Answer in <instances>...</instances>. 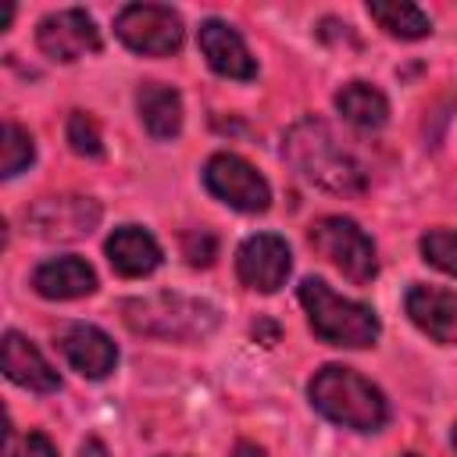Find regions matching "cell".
<instances>
[{
  "instance_id": "6da1fadb",
  "label": "cell",
  "mask_w": 457,
  "mask_h": 457,
  "mask_svg": "<svg viewBox=\"0 0 457 457\" xmlns=\"http://www.w3.org/2000/svg\"><path fill=\"white\" fill-rule=\"evenodd\" d=\"M286 161L318 189H328L336 196H353L368 186L364 168L357 157L332 136V129L318 118H300L282 143Z\"/></svg>"
},
{
  "instance_id": "7a4b0ae2",
  "label": "cell",
  "mask_w": 457,
  "mask_h": 457,
  "mask_svg": "<svg viewBox=\"0 0 457 457\" xmlns=\"http://www.w3.org/2000/svg\"><path fill=\"white\" fill-rule=\"evenodd\" d=\"M307 396L318 414L353 432H378L389 418V403L382 389L343 364H325L321 371H314Z\"/></svg>"
},
{
  "instance_id": "3957f363",
  "label": "cell",
  "mask_w": 457,
  "mask_h": 457,
  "mask_svg": "<svg viewBox=\"0 0 457 457\" xmlns=\"http://www.w3.org/2000/svg\"><path fill=\"white\" fill-rule=\"evenodd\" d=\"M121 318L132 332L157 336V339H204L218 325V307L182 293H150L121 300Z\"/></svg>"
},
{
  "instance_id": "277c9868",
  "label": "cell",
  "mask_w": 457,
  "mask_h": 457,
  "mask_svg": "<svg viewBox=\"0 0 457 457\" xmlns=\"http://www.w3.org/2000/svg\"><path fill=\"white\" fill-rule=\"evenodd\" d=\"M300 303L307 311V321L314 328L318 339L332 343V346H371L378 339V318L368 303L346 300L339 293H332V286L325 278H303L300 282Z\"/></svg>"
},
{
  "instance_id": "5b68a950",
  "label": "cell",
  "mask_w": 457,
  "mask_h": 457,
  "mask_svg": "<svg viewBox=\"0 0 457 457\" xmlns=\"http://www.w3.org/2000/svg\"><path fill=\"white\" fill-rule=\"evenodd\" d=\"M307 243L318 257H325L328 264H336L350 282L364 286L378 275V257H375V243L368 239V232L343 218V214H328V218H318L311 228H307Z\"/></svg>"
},
{
  "instance_id": "8992f818",
  "label": "cell",
  "mask_w": 457,
  "mask_h": 457,
  "mask_svg": "<svg viewBox=\"0 0 457 457\" xmlns=\"http://www.w3.org/2000/svg\"><path fill=\"white\" fill-rule=\"evenodd\" d=\"M118 39L146 57H164L182 46V18L164 4H129L114 18Z\"/></svg>"
},
{
  "instance_id": "52a82bcc",
  "label": "cell",
  "mask_w": 457,
  "mask_h": 457,
  "mask_svg": "<svg viewBox=\"0 0 457 457\" xmlns=\"http://www.w3.org/2000/svg\"><path fill=\"white\" fill-rule=\"evenodd\" d=\"M204 186L228 207L243 211V214H261L271 207V186L268 179L243 161L239 154H214L204 164Z\"/></svg>"
},
{
  "instance_id": "ba28073f",
  "label": "cell",
  "mask_w": 457,
  "mask_h": 457,
  "mask_svg": "<svg viewBox=\"0 0 457 457\" xmlns=\"http://www.w3.org/2000/svg\"><path fill=\"white\" fill-rule=\"evenodd\" d=\"M100 221V204L93 196H43L25 211V225L32 236L50 243L86 239Z\"/></svg>"
},
{
  "instance_id": "9c48e42d",
  "label": "cell",
  "mask_w": 457,
  "mask_h": 457,
  "mask_svg": "<svg viewBox=\"0 0 457 457\" xmlns=\"http://www.w3.org/2000/svg\"><path fill=\"white\" fill-rule=\"evenodd\" d=\"M293 268V257H289V246L282 236L275 232H261V236H250L243 239V246L236 250V271H239V282L253 293H275L286 275Z\"/></svg>"
},
{
  "instance_id": "30bf717a",
  "label": "cell",
  "mask_w": 457,
  "mask_h": 457,
  "mask_svg": "<svg viewBox=\"0 0 457 457\" xmlns=\"http://www.w3.org/2000/svg\"><path fill=\"white\" fill-rule=\"evenodd\" d=\"M36 43L39 50L50 57V61H79L86 54H96L100 50V32L93 25V18L79 7H68V11H57V14H46L36 29Z\"/></svg>"
},
{
  "instance_id": "8fae6325",
  "label": "cell",
  "mask_w": 457,
  "mask_h": 457,
  "mask_svg": "<svg viewBox=\"0 0 457 457\" xmlns=\"http://www.w3.org/2000/svg\"><path fill=\"white\" fill-rule=\"evenodd\" d=\"M57 346L82 378H107L118 364V346L111 343V336L86 321L64 325L57 332Z\"/></svg>"
},
{
  "instance_id": "7c38bea8",
  "label": "cell",
  "mask_w": 457,
  "mask_h": 457,
  "mask_svg": "<svg viewBox=\"0 0 457 457\" xmlns=\"http://www.w3.org/2000/svg\"><path fill=\"white\" fill-rule=\"evenodd\" d=\"M200 54H204L207 64H211L218 75H225V79L246 82V79L257 75V64H253V57H250L243 36H239L232 25H225L221 18H207V21L200 25Z\"/></svg>"
},
{
  "instance_id": "4fadbf2b",
  "label": "cell",
  "mask_w": 457,
  "mask_h": 457,
  "mask_svg": "<svg viewBox=\"0 0 457 457\" xmlns=\"http://www.w3.org/2000/svg\"><path fill=\"white\" fill-rule=\"evenodd\" d=\"M407 314L428 339H436V343L457 339V293L439 289V286H411Z\"/></svg>"
},
{
  "instance_id": "5bb4252c",
  "label": "cell",
  "mask_w": 457,
  "mask_h": 457,
  "mask_svg": "<svg viewBox=\"0 0 457 457\" xmlns=\"http://www.w3.org/2000/svg\"><path fill=\"white\" fill-rule=\"evenodd\" d=\"M4 375L14 386L36 389V393H54L61 389V375L50 368V361L39 353V346L32 339H25L21 332H4Z\"/></svg>"
},
{
  "instance_id": "9a60e30c",
  "label": "cell",
  "mask_w": 457,
  "mask_h": 457,
  "mask_svg": "<svg viewBox=\"0 0 457 457\" xmlns=\"http://www.w3.org/2000/svg\"><path fill=\"white\" fill-rule=\"evenodd\" d=\"M104 250H107L111 268H114L118 275H125V278L150 275V271L161 264V246H157V239H154L146 228H139V225H121V228H114V232L107 236Z\"/></svg>"
},
{
  "instance_id": "2e32d148",
  "label": "cell",
  "mask_w": 457,
  "mask_h": 457,
  "mask_svg": "<svg viewBox=\"0 0 457 457\" xmlns=\"http://www.w3.org/2000/svg\"><path fill=\"white\" fill-rule=\"evenodd\" d=\"M32 286L46 300H79L96 289V271L82 257H54L36 268Z\"/></svg>"
},
{
  "instance_id": "e0dca14e",
  "label": "cell",
  "mask_w": 457,
  "mask_h": 457,
  "mask_svg": "<svg viewBox=\"0 0 457 457\" xmlns=\"http://www.w3.org/2000/svg\"><path fill=\"white\" fill-rule=\"evenodd\" d=\"M136 111L154 139H175L182 132V96L164 82H143L136 89Z\"/></svg>"
},
{
  "instance_id": "ac0fdd59",
  "label": "cell",
  "mask_w": 457,
  "mask_h": 457,
  "mask_svg": "<svg viewBox=\"0 0 457 457\" xmlns=\"http://www.w3.org/2000/svg\"><path fill=\"white\" fill-rule=\"evenodd\" d=\"M336 107L339 114L357 125V129H382L389 121V100L382 96V89L368 86V82H350L336 93Z\"/></svg>"
},
{
  "instance_id": "d6986e66",
  "label": "cell",
  "mask_w": 457,
  "mask_h": 457,
  "mask_svg": "<svg viewBox=\"0 0 457 457\" xmlns=\"http://www.w3.org/2000/svg\"><path fill=\"white\" fill-rule=\"evenodd\" d=\"M368 14L378 21V29H386L396 39H421L432 32V21L421 7L407 4V0H371Z\"/></svg>"
},
{
  "instance_id": "ffe728a7",
  "label": "cell",
  "mask_w": 457,
  "mask_h": 457,
  "mask_svg": "<svg viewBox=\"0 0 457 457\" xmlns=\"http://www.w3.org/2000/svg\"><path fill=\"white\" fill-rule=\"evenodd\" d=\"M32 161H36V143H32V136H29L21 125L4 121V132H0V175H4V179H14V175L25 171Z\"/></svg>"
},
{
  "instance_id": "44dd1931",
  "label": "cell",
  "mask_w": 457,
  "mask_h": 457,
  "mask_svg": "<svg viewBox=\"0 0 457 457\" xmlns=\"http://www.w3.org/2000/svg\"><path fill=\"white\" fill-rule=\"evenodd\" d=\"M421 253L432 268L457 275V232L453 228H432L421 236Z\"/></svg>"
},
{
  "instance_id": "7402d4cb",
  "label": "cell",
  "mask_w": 457,
  "mask_h": 457,
  "mask_svg": "<svg viewBox=\"0 0 457 457\" xmlns=\"http://www.w3.org/2000/svg\"><path fill=\"white\" fill-rule=\"evenodd\" d=\"M68 143L79 157H100L104 154V139H100V125L89 111H71L68 118Z\"/></svg>"
},
{
  "instance_id": "603a6c76",
  "label": "cell",
  "mask_w": 457,
  "mask_h": 457,
  "mask_svg": "<svg viewBox=\"0 0 457 457\" xmlns=\"http://www.w3.org/2000/svg\"><path fill=\"white\" fill-rule=\"evenodd\" d=\"M182 253H186V261H189L193 268H207V264L214 261V253H218V243H214L211 232L196 228V232H186V236H182Z\"/></svg>"
},
{
  "instance_id": "cb8c5ba5",
  "label": "cell",
  "mask_w": 457,
  "mask_h": 457,
  "mask_svg": "<svg viewBox=\"0 0 457 457\" xmlns=\"http://www.w3.org/2000/svg\"><path fill=\"white\" fill-rule=\"evenodd\" d=\"M7 457H57L54 443L43 436V432H29L14 443V436L7 432Z\"/></svg>"
},
{
  "instance_id": "d4e9b609",
  "label": "cell",
  "mask_w": 457,
  "mask_h": 457,
  "mask_svg": "<svg viewBox=\"0 0 457 457\" xmlns=\"http://www.w3.org/2000/svg\"><path fill=\"white\" fill-rule=\"evenodd\" d=\"M82 457H107V446L100 439H86L82 443Z\"/></svg>"
},
{
  "instance_id": "484cf974",
  "label": "cell",
  "mask_w": 457,
  "mask_h": 457,
  "mask_svg": "<svg viewBox=\"0 0 457 457\" xmlns=\"http://www.w3.org/2000/svg\"><path fill=\"white\" fill-rule=\"evenodd\" d=\"M453 446H457V425H453Z\"/></svg>"
},
{
  "instance_id": "4316f807",
  "label": "cell",
  "mask_w": 457,
  "mask_h": 457,
  "mask_svg": "<svg viewBox=\"0 0 457 457\" xmlns=\"http://www.w3.org/2000/svg\"><path fill=\"white\" fill-rule=\"evenodd\" d=\"M407 457H411V453H407Z\"/></svg>"
}]
</instances>
